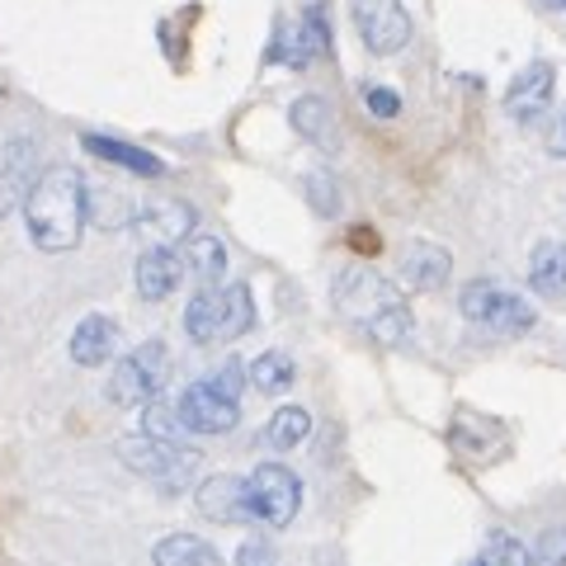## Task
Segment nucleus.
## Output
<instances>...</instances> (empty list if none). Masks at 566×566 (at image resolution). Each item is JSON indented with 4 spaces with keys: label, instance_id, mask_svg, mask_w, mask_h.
Returning a JSON list of instances; mask_svg holds the SVG:
<instances>
[{
    "label": "nucleus",
    "instance_id": "obj_29",
    "mask_svg": "<svg viewBox=\"0 0 566 566\" xmlns=\"http://www.w3.org/2000/svg\"><path fill=\"white\" fill-rule=\"evenodd\" d=\"M538 566H566V528H557V534H547L538 543Z\"/></svg>",
    "mask_w": 566,
    "mask_h": 566
},
{
    "label": "nucleus",
    "instance_id": "obj_21",
    "mask_svg": "<svg viewBox=\"0 0 566 566\" xmlns=\"http://www.w3.org/2000/svg\"><path fill=\"white\" fill-rule=\"evenodd\" d=\"M185 270L208 289V283H222L227 274V245L218 237H189L185 241Z\"/></svg>",
    "mask_w": 566,
    "mask_h": 566
},
{
    "label": "nucleus",
    "instance_id": "obj_27",
    "mask_svg": "<svg viewBox=\"0 0 566 566\" xmlns=\"http://www.w3.org/2000/svg\"><path fill=\"white\" fill-rule=\"evenodd\" d=\"M364 104H368V114H378V118L401 114V99H397V91H387V85H364Z\"/></svg>",
    "mask_w": 566,
    "mask_h": 566
},
{
    "label": "nucleus",
    "instance_id": "obj_13",
    "mask_svg": "<svg viewBox=\"0 0 566 566\" xmlns=\"http://www.w3.org/2000/svg\"><path fill=\"white\" fill-rule=\"evenodd\" d=\"M137 293L147 297V303H166V297L180 289V279H185V260L170 251V245H147V251L137 255Z\"/></svg>",
    "mask_w": 566,
    "mask_h": 566
},
{
    "label": "nucleus",
    "instance_id": "obj_11",
    "mask_svg": "<svg viewBox=\"0 0 566 566\" xmlns=\"http://www.w3.org/2000/svg\"><path fill=\"white\" fill-rule=\"evenodd\" d=\"M557 95V66L553 62H528L505 91V114L515 123H538L547 109H553Z\"/></svg>",
    "mask_w": 566,
    "mask_h": 566
},
{
    "label": "nucleus",
    "instance_id": "obj_14",
    "mask_svg": "<svg viewBox=\"0 0 566 566\" xmlns=\"http://www.w3.org/2000/svg\"><path fill=\"white\" fill-rule=\"evenodd\" d=\"M453 274V255L444 251V245H434V241H411L401 251V279H406V289H420V293H434V289H444Z\"/></svg>",
    "mask_w": 566,
    "mask_h": 566
},
{
    "label": "nucleus",
    "instance_id": "obj_3",
    "mask_svg": "<svg viewBox=\"0 0 566 566\" xmlns=\"http://www.w3.org/2000/svg\"><path fill=\"white\" fill-rule=\"evenodd\" d=\"M255 326V303L245 283H208V289L185 307V331L199 345H222V340H241Z\"/></svg>",
    "mask_w": 566,
    "mask_h": 566
},
{
    "label": "nucleus",
    "instance_id": "obj_2",
    "mask_svg": "<svg viewBox=\"0 0 566 566\" xmlns=\"http://www.w3.org/2000/svg\"><path fill=\"white\" fill-rule=\"evenodd\" d=\"M335 307H340V316L354 331H364L378 345L411 340V307H406L401 289L387 283L382 274L364 270V264L340 270V279H335Z\"/></svg>",
    "mask_w": 566,
    "mask_h": 566
},
{
    "label": "nucleus",
    "instance_id": "obj_31",
    "mask_svg": "<svg viewBox=\"0 0 566 566\" xmlns=\"http://www.w3.org/2000/svg\"><path fill=\"white\" fill-rule=\"evenodd\" d=\"M123 199H118V193H109V208H118ZM99 222H109V227H118L123 222V212H109V218H104V203H99Z\"/></svg>",
    "mask_w": 566,
    "mask_h": 566
},
{
    "label": "nucleus",
    "instance_id": "obj_19",
    "mask_svg": "<svg viewBox=\"0 0 566 566\" xmlns=\"http://www.w3.org/2000/svg\"><path fill=\"white\" fill-rule=\"evenodd\" d=\"M85 151L99 156V161H109V166H123V170H133V175H166V166L156 161L151 151H142L133 147V142H118V137H99V133H85Z\"/></svg>",
    "mask_w": 566,
    "mask_h": 566
},
{
    "label": "nucleus",
    "instance_id": "obj_25",
    "mask_svg": "<svg viewBox=\"0 0 566 566\" xmlns=\"http://www.w3.org/2000/svg\"><path fill=\"white\" fill-rule=\"evenodd\" d=\"M472 566H534V557H528V547H524L520 538L495 534V538H486L482 557H476Z\"/></svg>",
    "mask_w": 566,
    "mask_h": 566
},
{
    "label": "nucleus",
    "instance_id": "obj_32",
    "mask_svg": "<svg viewBox=\"0 0 566 566\" xmlns=\"http://www.w3.org/2000/svg\"><path fill=\"white\" fill-rule=\"evenodd\" d=\"M543 6H553V10H566V0H543Z\"/></svg>",
    "mask_w": 566,
    "mask_h": 566
},
{
    "label": "nucleus",
    "instance_id": "obj_30",
    "mask_svg": "<svg viewBox=\"0 0 566 566\" xmlns=\"http://www.w3.org/2000/svg\"><path fill=\"white\" fill-rule=\"evenodd\" d=\"M547 151L562 156V161H566V114L553 123V133H547Z\"/></svg>",
    "mask_w": 566,
    "mask_h": 566
},
{
    "label": "nucleus",
    "instance_id": "obj_6",
    "mask_svg": "<svg viewBox=\"0 0 566 566\" xmlns=\"http://www.w3.org/2000/svg\"><path fill=\"white\" fill-rule=\"evenodd\" d=\"M170 378V349L166 340H142L133 354H123L118 368H114V378H109V401L114 406H147L156 401V392L166 387Z\"/></svg>",
    "mask_w": 566,
    "mask_h": 566
},
{
    "label": "nucleus",
    "instance_id": "obj_23",
    "mask_svg": "<svg viewBox=\"0 0 566 566\" xmlns=\"http://www.w3.org/2000/svg\"><path fill=\"white\" fill-rule=\"evenodd\" d=\"M307 434H312V411H303V406H279L270 416V444L274 449H297Z\"/></svg>",
    "mask_w": 566,
    "mask_h": 566
},
{
    "label": "nucleus",
    "instance_id": "obj_18",
    "mask_svg": "<svg viewBox=\"0 0 566 566\" xmlns=\"http://www.w3.org/2000/svg\"><path fill=\"white\" fill-rule=\"evenodd\" d=\"M326 52H331L326 10H322V6H307L303 20L293 24V52H289V62H293V66H312V62H322Z\"/></svg>",
    "mask_w": 566,
    "mask_h": 566
},
{
    "label": "nucleus",
    "instance_id": "obj_20",
    "mask_svg": "<svg viewBox=\"0 0 566 566\" xmlns=\"http://www.w3.org/2000/svg\"><path fill=\"white\" fill-rule=\"evenodd\" d=\"M156 566H222V553L199 534H170L151 547Z\"/></svg>",
    "mask_w": 566,
    "mask_h": 566
},
{
    "label": "nucleus",
    "instance_id": "obj_5",
    "mask_svg": "<svg viewBox=\"0 0 566 566\" xmlns=\"http://www.w3.org/2000/svg\"><path fill=\"white\" fill-rule=\"evenodd\" d=\"M118 458L128 463L133 472L142 476H151V482H161V486H185L193 468H199V449H189L180 444V439H161V434H128V439H118Z\"/></svg>",
    "mask_w": 566,
    "mask_h": 566
},
{
    "label": "nucleus",
    "instance_id": "obj_28",
    "mask_svg": "<svg viewBox=\"0 0 566 566\" xmlns=\"http://www.w3.org/2000/svg\"><path fill=\"white\" fill-rule=\"evenodd\" d=\"M212 382H218L227 397H237V401H241V387L251 382V368H245V364H237V359H232V364L222 368V374H212Z\"/></svg>",
    "mask_w": 566,
    "mask_h": 566
},
{
    "label": "nucleus",
    "instance_id": "obj_12",
    "mask_svg": "<svg viewBox=\"0 0 566 566\" xmlns=\"http://www.w3.org/2000/svg\"><path fill=\"white\" fill-rule=\"evenodd\" d=\"M137 237H147L151 245H175L193 237V208L180 199H151L133 212Z\"/></svg>",
    "mask_w": 566,
    "mask_h": 566
},
{
    "label": "nucleus",
    "instance_id": "obj_26",
    "mask_svg": "<svg viewBox=\"0 0 566 566\" xmlns=\"http://www.w3.org/2000/svg\"><path fill=\"white\" fill-rule=\"evenodd\" d=\"M307 199L322 218H335V212H340V185L326 180V175H307Z\"/></svg>",
    "mask_w": 566,
    "mask_h": 566
},
{
    "label": "nucleus",
    "instance_id": "obj_17",
    "mask_svg": "<svg viewBox=\"0 0 566 566\" xmlns=\"http://www.w3.org/2000/svg\"><path fill=\"white\" fill-rule=\"evenodd\" d=\"M528 289L547 303L566 297V241H538L528 255Z\"/></svg>",
    "mask_w": 566,
    "mask_h": 566
},
{
    "label": "nucleus",
    "instance_id": "obj_1",
    "mask_svg": "<svg viewBox=\"0 0 566 566\" xmlns=\"http://www.w3.org/2000/svg\"><path fill=\"white\" fill-rule=\"evenodd\" d=\"M85 199H91V193H85L81 170H71V166L43 170L39 180H33L29 199H24V222H29L33 245L48 251V255L71 251L85 232V212H91Z\"/></svg>",
    "mask_w": 566,
    "mask_h": 566
},
{
    "label": "nucleus",
    "instance_id": "obj_15",
    "mask_svg": "<svg viewBox=\"0 0 566 566\" xmlns=\"http://www.w3.org/2000/svg\"><path fill=\"white\" fill-rule=\"evenodd\" d=\"M199 510L203 520L218 524H251V505H245V476H208L199 486Z\"/></svg>",
    "mask_w": 566,
    "mask_h": 566
},
{
    "label": "nucleus",
    "instance_id": "obj_16",
    "mask_svg": "<svg viewBox=\"0 0 566 566\" xmlns=\"http://www.w3.org/2000/svg\"><path fill=\"white\" fill-rule=\"evenodd\" d=\"M118 354V322L114 316H85V322L71 331V359L81 368H104Z\"/></svg>",
    "mask_w": 566,
    "mask_h": 566
},
{
    "label": "nucleus",
    "instance_id": "obj_7",
    "mask_svg": "<svg viewBox=\"0 0 566 566\" xmlns=\"http://www.w3.org/2000/svg\"><path fill=\"white\" fill-rule=\"evenodd\" d=\"M245 505H251V520L283 528L297 520L303 510V482L283 468V463H260L251 476H245Z\"/></svg>",
    "mask_w": 566,
    "mask_h": 566
},
{
    "label": "nucleus",
    "instance_id": "obj_4",
    "mask_svg": "<svg viewBox=\"0 0 566 566\" xmlns=\"http://www.w3.org/2000/svg\"><path fill=\"white\" fill-rule=\"evenodd\" d=\"M458 307H463V316L472 326H482L491 335L534 331V307H528L520 293H510L505 283H495V279H472L463 289V297H458Z\"/></svg>",
    "mask_w": 566,
    "mask_h": 566
},
{
    "label": "nucleus",
    "instance_id": "obj_10",
    "mask_svg": "<svg viewBox=\"0 0 566 566\" xmlns=\"http://www.w3.org/2000/svg\"><path fill=\"white\" fill-rule=\"evenodd\" d=\"M33 180H39V142L10 137L6 147H0V222L29 199Z\"/></svg>",
    "mask_w": 566,
    "mask_h": 566
},
{
    "label": "nucleus",
    "instance_id": "obj_24",
    "mask_svg": "<svg viewBox=\"0 0 566 566\" xmlns=\"http://www.w3.org/2000/svg\"><path fill=\"white\" fill-rule=\"evenodd\" d=\"M297 378V368L293 359L283 349H270V354H260V359L251 364V382H255V392H283V387H293Z\"/></svg>",
    "mask_w": 566,
    "mask_h": 566
},
{
    "label": "nucleus",
    "instance_id": "obj_8",
    "mask_svg": "<svg viewBox=\"0 0 566 566\" xmlns=\"http://www.w3.org/2000/svg\"><path fill=\"white\" fill-rule=\"evenodd\" d=\"M175 416H180V424L189 434H227L241 420V401L227 397L212 378H199V382H189L180 392V401H175Z\"/></svg>",
    "mask_w": 566,
    "mask_h": 566
},
{
    "label": "nucleus",
    "instance_id": "obj_22",
    "mask_svg": "<svg viewBox=\"0 0 566 566\" xmlns=\"http://www.w3.org/2000/svg\"><path fill=\"white\" fill-rule=\"evenodd\" d=\"M289 118H293V128L303 133L307 142H316V147H331V137H335V114H331L326 99H316V95L297 99Z\"/></svg>",
    "mask_w": 566,
    "mask_h": 566
},
{
    "label": "nucleus",
    "instance_id": "obj_9",
    "mask_svg": "<svg viewBox=\"0 0 566 566\" xmlns=\"http://www.w3.org/2000/svg\"><path fill=\"white\" fill-rule=\"evenodd\" d=\"M354 29L374 57H392L411 43V14L401 0H354Z\"/></svg>",
    "mask_w": 566,
    "mask_h": 566
}]
</instances>
